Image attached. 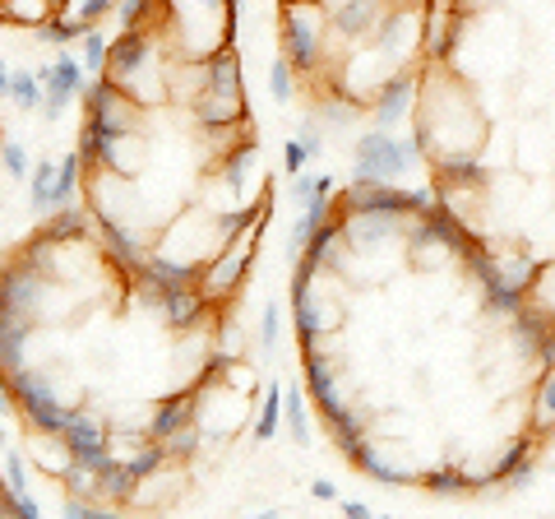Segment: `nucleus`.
Listing matches in <instances>:
<instances>
[{
    "label": "nucleus",
    "instance_id": "obj_2",
    "mask_svg": "<svg viewBox=\"0 0 555 519\" xmlns=\"http://www.w3.org/2000/svg\"><path fill=\"white\" fill-rule=\"evenodd\" d=\"M190 112H195V121L208 135L236 130L246 121L250 107H246V79H241L236 47H222L208 61H199V93L190 102Z\"/></svg>",
    "mask_w": 555,
    "mask_h": 519
},
{
    "label": "nucleus",
    "instance_id": "obj_26",
    "mask_svg": "<svg viewBox=\"0 0 555 519\" xmlns=\"http://www.w3.org/2000/svg\"><path fill=\"white\" fill-rule=\"evenodd\" d=\"M283 427L297 445H310V408H306V394L301 385H287V413H283Z\"/></svg>",
    "mask_w": 555,
    "mask_h": 519
},
{
    "label": "nucleus",
    "instance_id": "obj_31",
    "mask_svg": "<svg viewBox=\"0 0 555 519\" xmlns=\"http://www.w3.org/2000/svg\"><path fill=\"white\" fill-rule=\"evenodd\" d=\"M422 488H426V492H436V496H459V492L473 488V478H467L463 469H436V473H426V478H422Z\"/></svg>",
    "mask_w": 555,
    "mask_h": 519
},
{
    "label": "nucleus",
    "instance_id": "obj_40",
    "mask_svg": "<svg viewBox=\"0 0 555 519\" xmlns=\"http://www.w3.org/2000/svg\"><path fill=\"white\" fill-rule=\"evenodd\" d=\"M5 510L20 515V519H38V515H42V506H38V501H33L28 492H5Z\"/></svg>",
    "mask_w": 555,
    "mask_h": 519
},
{
    "label": "nucleus",
    "instance_id": "obj_6",
    "mask_svg": "<svg viewBox=\"0 0 555 519\" xmlns=\"http://www.w3.org/2000/svg\"><path fill=\"white\" fill-rule=\"evenodd\" d=\"M83 107H89L93 126L116 135V140H130V135H139V126H144V102H139L134 93H126L107 75H98L89 84V93H83Z\"/></svg>",
    "mask_w": 555,
    "mask_h": 519
},
{
    "label": "nucleus",
    "instance_id": "obj_8",
    "mask_svg": "<svg viewBox=\"0 0 555 519\" xmlns=\"http://www.w3.org/2000/svg\"><path fill=\"white\" fill-rule=\"evenodd\" d=\"M375 56L385 71H403L408 56H426V20L416 5H389V14L375 28Z\"/></svg>",
    "mask_w": 555,
    "mask_h": 519
},
{
    "label": "nucleus",
    "instance_id": "obj_12",
    "mask_svg": "<svg viewBox=\"0 0 555 519\" xmlns=\"http://www.w3.org/2000/svg\"><path fill=\"white\" fill-rule=\"evenodd\" d=\"M416 75L412 71H389L385 79H379V89H375V98H371V126H379V130H398L408 121V112H412V98H416Z\"/></svg>",
    "mask_w": 555,
    "mask_h": 519
},
{
    "label": "nucleus",
    "instance_id": "obj_37",
    "mask_svg": "<svg viewBox=\"0 0 555 519\" xmlns=\"http://www.w3.org/2000/svg\"><path fill=\"white\" fill-rule=\"evenodd\" d=\"M324 121H320V112L315 107H310V116H301V135H297V140L310 149V159H320V153H324Z\"/></svg>",
    "mask_w": 555,
    "mask_h": 519
},
{
    "label": "nucleus",
    "instance_id": "obj_4",
    "mask_svg": "<svg viewBox=\"0 0 555 519\" xmlns=\"http://www.w3.org/2000/svg\"><path fill=\"white\" fill-rule=\"evenodd\" d=\"M422 163H426L422 135L398 140L393 130L371 126L352 149V181H389V186H398L403 177H412Z\"/></svg>",
    "mask_w": 555,
    "mask_h": 519
},
{
    "label": "nucleus",
    "instance_id": "obj_1",
    "mask_svg": "<svg viewBox=\"0 0 555 519\" xmlns=\"http://www.w3.org/2000/svg\"><path fill=\"white\" fill-rule=\"evenodd\" d=\"M246 0H163V28L177 42V56L208 61L214 51L232 47V33Z\"/></svg>",
    "mask_w": 555,
    "mask_h": 519
},
{
    "label": "nucleus",
    "instance_id": "obj_42",
    "mask_svg": "<svg viewBox=\"0 0 555 519\" xmlns=\"http://www.w3.org/2000/svg\"><path fill=\"white\" fill-rule=\"evenodd\" d=\"M532 478H537V459L528 455V459H524V464H518V469L509 473V488H514V492H524V488H532Z\"/></svg>",
    "mask_w": 555,
    "mask_h": 519
},
{
    "label": "nucleus",
    "instance_id": "obj_16",
    "mask_svg": "<svg viewBox=\"0 0 555 519\" xmlns=\"http://www.w3.org/2000/svg\"><path fill=\"white\" fill-rule=\"evenodd\" d=\"M292 320H297V334H301V343L310 349V343L334 330L343 316H338V306L328 302V298H320L315 288H306V292H297V298H292Z\"/></svg>",
    "mask_w": 555,
    "mask_h": 519
},
{
    "label": "nucleus",
    "instance_id": "obj_38",
    "mask_svg": "<svg viewBox=\"0 0 555 519\" xmlns=\"http://www.w3.org/2000/svg\"><path fill=\"white\" fill-rule=\"evenodd\" d=\"M5 492H28V469L20 445H5Z\"/></svg>",
    "mask_w": 555,
    "mask_h": 519
},
{
    "label": "nucleus",
    "instance_id": "obj_27",
    "mask_svg": "<svg viewBox=\"0 0 555 519\" xmlns=\"http://www.w3.org/2000/svg\"><path fill=\"white\" fill-rule=\"evenodd\" d=\"M79 56L89 65V75H107V56H112V38L102 28H83L79 38Z\"/></svg>",
    "mask_w": 555,
    "mask_h": 519
},
{
    "label": "nucleus",
    "instance_id": "obj_41",
    "mask_svg": "<svg viewBox=\"0 0 555 519\" xmlns=\"http://www.w3.org/2000/svg\"><path fill=\"white\" fill-rule=\"evenodd\" d=\"M283 163H287V177H297V172H306V163H310V149L301 140H292L283 149Z\"/></svg>",
    "mask_w": 555,
    "mask_h": 519
},
{
    "label": "nucleus",
    "instance_id": "obj_11",
    "mask_svg": "<svg viewBox=\"0 0 555 519\" xmlns=\"http://www.w3.org/2000/svg\"><path fill=\"white\" fill-rule=\"evenodd\" d=\"M61 436H65V445H69V455H75L79 464H89V469H98V473L116 459V455H112V445H116L112 431L102 427L93 413H83V408L69 413V427L61 431Z\"/></svg>",
    "mask_w": 555,
    "mask_h": 519
},
{
    "label": "nucleus",
    "instance_id": "obj_32",
    "mask_svg": "<svg viewBox=\"0 0 555 519\" xmlns=\"http://www.w3.org/2000/svg\"><path fill=\"white\" fill-rule=\"evenodd\" d=\"M61 482H65V496H98V469H89V464H69V469L61 473Z\"/></svg>",
    "mask_w": 555,
    "mask_h": 519
},
{
    "label": "nucleus",
    "instance_id": "obj_19",
    "mask_svg": "<svg viewBox=\"0 0 555 519\" xmlns=\"http://www.w3.org/2000/svg\"><path fill=\"white\" fill-rule=\"evenodd\" d=\"M306 390L315 394V404H320L324 418H334V413L347 408L343 390H338V367L324 353H315V349H306Z\"/></svg>",
    "mask_w": 555,
    "mask_h": 519
},
{
    "label": "nucleus",
    "instance_id": "obj_29",
    "mask_svg": "<svg viewBox=\"0 0 555 519\" xmlns=\"http://www.w3.org/2000/svg\"><path fill=\"white\" fill-rule=\"evenodd\" d=\"M528 445H532L528 436H518V441H509V445H505V455H500V459L491 464V469H486V482H509V473H514V469H518V464H524V459H528Z\"/></svg>",
    "mask_w": 555,
    "mask_h": 519
},
{
    "label": "nucleus",
    "instance_id": "obj_43",
    "mask_svg": "<svg viewBox=\"0 0 555 519\" xmlns=\"http://www.w3.org/2000/svg\"><path fill=\"white\" fill-rule=\"evenodd\" d=\"M537 362H542V367H555V330H542V343H537Z\"/></svg>",
    "mask_w": 555,
    "mask_h": 519
},
{
    "label": "nucleus",
    "instance_id": "obj_10",
    "mask_svg": "<svg viewBox=\"0 0 555 519\" xmlns=\"http://www.w3.org/2000/svg\"><path fill=\"white\" fill-rule=\"evenodd\" d=\"M42 84H47V121H61V112L69 107L75 98L89 93V65L83 56H56L51 65H42Z\"/></svg>",
    "mask_w": 555,
    "mask_h": 519
},
{
    "label": "nucleus",
    "instance_id": "obj_30",
    "mask_svg": "<svg viewBox=\"0 0 555 519\" xmlns=\"http://www.w3.org/2000/svg\"><path fill=\"white\" fill-rule=\"evenodd\" d=\"M65 10L75 14V20L83 24V28H98L107 14H116L120 10V0H65Z\"/></svg>",
    "mask_w": 555,
    "mask_h": 519
},
{
    "label": "nucleus",
    "instance_id": "obj_14",
    "mask_svg": "<svg viewBox=\"0 0 555 519\" xmlns=\"http://www.w3.org/2000/svg\"><path fill=\"white\" fill-rule=\"evenodd\" d=\"M385 14H389V0H338V5L328 10V24H334V38L361 42L379 28Z\"/></svg>",
    "mask_w": 555,
    "mask_h": 519
},
{
    "label": "nucleus",
    "instance_id": "obj_15",
    "mask_svg": "<svg viewBox=\"0 0 555 519\" xmlns=\"http://www.w3.org/2000/svg\"><path fill=\"white\" fill-rule=\"evenodd\" d=\"M208 292L199 288V283H171L167 288V298H163V320H167V330H177V334H185V330H195V325L208 316Z\"/></svg>",
    "mask_w": 555,
    "mask_h": 519
},
{
    "label": "nucleus",
    "instance_id": "obj_13",
    "mask_svg": "<svg viewBox=\"0 0 555 519\" xmlns=\"http://www.w3.org/2000/svg\"><path fill=\"white\" fill-rule=\"evenodd\" d=\"M199 404H204V385L195 380L190 390H181V394H171V400H163V404H153V413H149V436L153 441H171L181 427H190V422H199Z\"/></svg>",
    "mask_w": 555,
    "mask_h": 519
},
{
    "label": "nucleus",
    "instance_id": "obj_9",
    "mask_svg": "<svg viewBox=\"0 0 555 519\" xmlns=\"http://www.w3.org/2000/svg\"><path fill=\"white\" fill-rule=\"evenodd\" d=\"M51 283L42 269L24 265V260H14L5 269V283H0V320H24V325H38L42 320V306L51 298Z\"/></svg>",
    "mask_w": 555,
    "mask_h": 519
},
{
    "label": "nucleus",
    "instance_id": "obj_22",
    "mask_svg": "<svg viewBox=\"0 0 555 519\" xmlns=\"http://www.w3.org/2000/svg\"><path fill=\"white\" fill-rule=\"evenodd\" d=\"M56 172H61L56 159H42L38 167H33V177H28V210L38 218H47L51 210H56Z\"/></svg>",
    "mask_w": 555,
    "mask_h": 519
},
{
    "label": "nucleus",
    "instance_id": "obj_18",
    "mask_svg": "<svg viewBox=\"0 0 555 519\" xmlns=\"http://www.w3.org/2000/svg\"><path fill=\"white\" fill-rule=\"evenodd\" d=\"M218 172H222V186H228L241 204H255L250 195H255V186H259V149L250 140L246 144H232L228 153H222Z\"/></svg>",
    "mask_w": 555,
    "mask_h": 519
},
{
    "label": "nucleus",
    "instance_id": "obj_47",
    "mask_svg": "<svg viewBox=\"0 0 555 519\" xmlns=\"http://www.w3.org/2000/svg\"><path fill=\"white\" fill-rule=\"evenodd\" d=\"M51 10H65V0H51Z\"/></svg>",
    "mask_w": 555,
    "mask_h": 519
},
{
    "label": "nucleus",
    "instance_id": "obj_20",
    "mask_svg": "<svg viewBox=\"0 0 555 519\" xmlns=\"http://www.w3.org/2000/svg\"><path fill=\"white\" fill-rule=\"evenodd\" d=\"M0 89H5V98H10L20 112H38V107H47V84H42V71L5 65V75H0Z\"/></svg>",
    "mask_w": 555,
    "mask_h": 519
},
{
    "label": "nucleus",
    "instance_id": "obj_25",
    "mask_svg": "<svg viewBox=\"0 0 555 519\" xmlns=\"http://www.w3.org/2000/svg\"><path fill=\"white\" fill-rule=\"evenodd\" d=\"M324 427H328V436H334L338 450H352L361 436H366V413H357L347 404L343 413H334V418H324Z\"/></svg>",
    "mask_w": 555,
    "mask_h": 519
},
{
    "label": "nucleus",
    "instance_id": "obj_36",
    "mask_svg": "<svg viewBox=\"0 0 555 519\" xmlns=\"http://www.w3.org/2000/svg\"><path fill=\"white\" fill-rule=\"evenodd\" d=\"M259 353H278V302H264V311H259Z\"/></svg>",
    "mask_w": 555,
    "mask_h": 519
},
{
    "label": "nucleus",
    "instance_id": "obj_3",
    "mask_svg": "<svg viewBox=\"0 0 555 519\" xmlns=\"http://www.w3.org/2000/svg\"><path fill=\"white\" fill-rule=\"evenodd\" d=\"M107 79H116L120 89L134 93L144 107L167 102V65L158 61V38H153V28H126L120 38H112Z\"/></svg>",
    "mask_w": 555,
    "mask_h": 519
},
{
    "label": "nucleus",
    "instance_id": "obj_17",
    "mask_svg": "<svg viewBox=\"0 0 555 519\" xmlns=\"http://www.w3.org/2000/svg\"><path fill=\"white\" fill-rule=\"evenodd\" d=\"M343 455H347L352 469H361L371 482H379V488H408V482H412V473L398 469V464L385 455V445H375L371 436H361L352 450H343Z\"/></svg>",
    "mask_w": 555,
    "mask_h": 519
},
{
    "label": "nucleus",
    "instance_id": "obj_35",
    "mask_svg": "<svg viewBox=\"0 0 555 519\" xmlns=\"http://www.w3.org/2000/svg\"><path fill=\"white\" fill-rule=\"evenodd\" d=\"M199 441H204V427H199V422H190V427H181L177 436L163 441V445L171 450V459H190V455L199 450Z\"/></svg>",
    "mask_w": 555,
    "mask_h": 519
},
{
    "label": "nucleus",
    "instance_id": "obj_44",
    "mask_svg": "<svg viewBox=\"0 0 555 519\" xmlns=\"http://www.w3.org/2000/svg\"><path fill=\"white\" fill-rule=\"evenodd\" d=\"M310 492H315L320 501H338V488L328 478H315V482H310Z\"/></svg>",
    "mask_w": 555,
    "mask_h": 519
},
{
    "label": "nucleus",
    "instance_id": "obj_5",
    "mask_svg": "<svg viewBox=\"0 0 555 519\" xmlns=\"http://www.w3.org/2000/svg\"><path fill=\"white\" fill-rule=\"evenodd\" d=\"M328 14L320 0H283L278 5V33H283V56L297 65V75L315 79L324 65V38H328Z\"/></svg>",
    "mask_w": 555,
    "mask_h": 519
},
{
    "label": "nucleus",
    "instance_id": "obj_34",
    "mask_svg": "<svg viewBox=\"0 0 555 519\" xmlns=\"http://www.w3.org/2000/svg\"><path fill=\"white\" fill-rule=\"evenodd\" d=\"M0 159H5V172H10V181H28L33 177V167H38V163H33L28 159V149L20 144V140H5V149H0Z\"/></svg>",
    "mask_w": 555,
    "mask_h": 519
},
{
    "label": "nucleus",
    "instance_id": "obj_39",
    "mask_svg": "<svg viewBox=\"0 0 555 519\" xmlns=\"http://www.w3.org/2000/svg\"><path fill=\"white\" fill-rule=\"evenodd\" d=\"M537 408H542L546 422L555 418V367H542V380H537Z\"/></svg>",
    "mask_w": 555,
    "mask_h": 519
},
{
    "label": "nucleus",
    "instance_id": "obj_7",
    "mask_svg": "<svg viewBox=\"0 0 555 519\" xmlns=\"http://www.w3.org/2000/svg\"><path fill=\"white\" fill-rule=\"evenodd\" d=\"M259 232H264V223H255V228L246 237L228 241V246H218V255L204 265L199 274V288L208 292V302H232L241 283H246V269L255 260V246H259Z\"/></svg>",
    "mask_w": 555,
    "mask_h": 519
},
{
    "label": "nucleus",
    "instance_id": "obj_28",
    "mask_svg": "<svg viewBox=\"0 0 555 519\" xmlns=\"http://www.w3.org/2000/svg\"><path fill=\"white\" fill-rule=\"evenodd\" d=\"M315 195H334V177H324V172H320V177H301V172H297L292 186H287V200L297 204V210H306Z\"/></svg>",
    "mask_w": 555,
    "mask_h": 519
},
{
    "label": "nucleus",
    "instance_id": "obj_33",
    "mask_svg": "<svg viewBox=\"0 0 555 519\" xmlns=\"http://www.w3.org/2000/svg\"><path fill=\"white\" fill-rule=\"evenodd\" d=\"M292 79H297V65L287 56H273L269 61V98L273 102H292Z\"/></svg>",
    "mask_w": 555,
    "mask_h": 519
},
{
    "label": "nucleus",
    "instance_id": "obj_45",
    "mask_svg": "<svg viewBox=\"0 0 555 519\" xmlns=\"http://www.w3.org/2000/svg\"><path fill=\"white\" fill-rule=\"evenodd\" d=\"M343 515H347V519H366L371 506H366V501H343Z\"/></svg>",
    "mask_w": 555,
    "mask_h": 519
},
{
    "label": "nucleus",
    "instance_id": "obj_21",
    "mask_svg": "<svg viewBox=\"0 0 555 519\" xmlns=\"http://www.w3.org/2000/svg\"><path fill=\"white\" fill-rule=\"evenodd\" d=\"M89 218H93V210H83V204L75 200V204H65V210H51L47 223H42V232L69 246V241H83V237H89Z\"/></svg>",
    "mask_w": 555,
    "mask_h": 519
},
{
    "label": "nucleus",
    "instance_id": "obj_46",
    "mask_svg": "<svg viewBox=\"0 0 555 519\" xmlns=\"http://www.w3.org/2000/svg\"><path fill=\"white\" fill-rule=\"evenodd\" d=\"M546 279H551V288H555V260H551V265H546Z\"/></svg>",
    "mask_w": 555,
    "mask_h": 519
},
{
    "label": "nucleus",
    "instance_id": "obj_23",
    "mask_svg": "<svg viewBox=\"0 0 555 519\" xmlns=\"http://www.w3.org/2000/svg\"><path fill=\"white\" fill-rule=\"evenodd\" d=\"M28 334H33V325L0 320V367H5V376L28 367Z\"/></svg>",
    "mask_w": 555,
    "mask_h": 519
},
{
    "label": "nucleus",
    "instance_id": "obj_24",
    "mask_svg": "<svg viewBox=\"0 0 555 519\" xmlns=\"http://www.w3.org/2000/svg\"><path fill=\"white\" fill-rule=\"evenodd\" d=\"M283 413H287V385L269 380V385H264V408H259V418H255V441L259 445H269L278 436V422H283Z\"/></svg>",
    "mask_w": 555,
    "mask_h": 519
}]
</instances>
